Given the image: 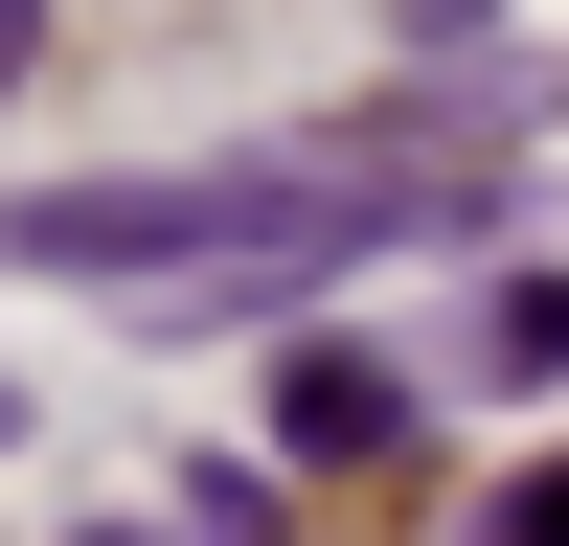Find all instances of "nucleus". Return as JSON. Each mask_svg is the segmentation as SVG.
I'll return each instance as SVG.
<instances>
[{"label":"nucleus","instance_id":"3","mask_svg":"<svg viewBox=\"0 0 569 546\" xmlns=\"http://www.w3.org/2000/svg\"><path fill=\"white\" fill-rule=\"evenodd\" d=\"M501 364H525V387H569V273H547V296H501Z\"/></svg>","mask_w":569,"mask_h":546},{"label":"nucleus","instance_id":"1","mask_svg":"<svg viewBox=\"0 0 569 546\" xmlns=\"http://www.w3.org/2000/svg\"><path fill=\"white\" fill-rule=\"evenodd\" d=\"M388 228H433L410 160H206V182H46L23 251L46 273H342Z\"/></svg>","mask_w":569,"mask_h":546},{"label":"nucleus","instance_id":"4","mask_svg":"<svg viewBox=\"0 0 569 546\" xmlns=\"http://www.w3.org/2000/svg\"><path fill=\"white\" fill-rule=\"evenodd\" d=\"M23 46H46V0H0V91H23Z\"/></svg>","mask_w":569,"mask_h":546},{"label":"nucleus","instance_id":"2","mask_svg":"<svg viewBox=\"0 0 569 546\" xmlns=\"http://www.w3.org/2000/svg\"><path fill=\"white\" fill-rule=\"evenodd\" d=\"M297 455H388V364H297Z\"/></svg>","mask_w":569,"mask_h":546}]
</instances>
